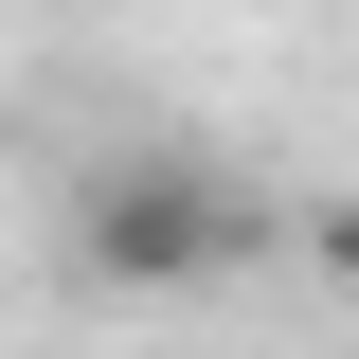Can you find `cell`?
Returning a JSON list of instances; mask_svg holds the SVG:
<instances>
[{"label": "cell", "instance_id": "1", "mask_svg": "<svg viewBox=\"0 0 359 359\" xmlns=\"http://www.w3.org/2000/svg\"><path fill=\"white\" fill-rule=\"evenodd\" d=\"M233 269H269V198H252L233 162H198V144L90 162V198H72V287H108V306H198V287H233Z\"/></svg>", "mask_w": 359, "mask_h": 359}]
</instances>
